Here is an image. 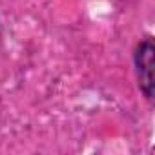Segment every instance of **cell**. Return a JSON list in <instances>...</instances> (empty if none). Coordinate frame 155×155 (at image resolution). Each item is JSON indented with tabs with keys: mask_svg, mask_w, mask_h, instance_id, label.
Segmentation results:
<instances>
[{
	"mask_svg": "<svg viewBox=\"0 0 155 155\" xmlns=\"http://www.w3.org/2000/svg\"><path fill=\"white\" fill-rule=\"evenodd\" d=\"M153 55H155V44L153 37L146 35L140 38L133 49V69L137 77V84L146 101H153L155 95V81H153Z\"/></svg>",
	"mask_w": 155,
	"mask_h": 155,
	"instance_id": "cell-1",
	"label": "cell"
}]
</instances>
